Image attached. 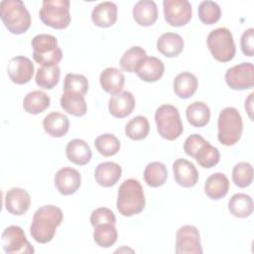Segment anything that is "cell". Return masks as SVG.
<instances>
[{
	"label": "cell",
	"instance_id": "cell-1",
	"mask_svg": "<svg viewBox=\"0 0 254 254\" xmlns=\"http://www.w3.org/2000/svg\"><path fill=\"white\" fill-rule=\"evenodd\" d=\"M64 218L63 211L60 207L47 204L36 210L30 226L31 236L38 243L50 242L56 233L57 228L62 224Z\"/></svg>",
	"mask_w": 254,
	"mask_h": 254
},
{
	"label": "cell",
	"instance_id": "cell-2",
	"mask_svg": "<svg viewBox=\"0 0 254 254\" xmlns=\"http://www.w3.org/2000/svg\"><path fill=\"white\" fill-rule=\"evenodd\" d=\"M146 204L143 188L135 179L125 180L118 189L116 207L123 216L140 213Z\"/></svg>",
	"mask_w": 254,
	"mask_h": 254
},
{
	"label": "cell",
	"instance_id": "cell-3",
	"mask_svg": "<svg viewBox=\"0 0 254 254\" xmlns=\"http://www.w3.org/2000/svg\"><path fill=\"white\" fill-rule=\"evenodd\" d=\"M0 17L7 30L20 35L31 26V16L21 0H3L0 4Z\"/></svg>",
	"mask_w": 254,
	"mask_h": 254
},
{
	"label": "cell",
	"instance_id": "cell-4",
	"mask_svg": "<svg viewBox=\"0 0 254 254\" xmlns=\"http://www.w3.org/2000/svg\"><path fill=\"white\" fill-rule=\"evenodd\" d=\"M217 139L225 146L236 144L242 135L243 122L239 111L234 107H226L219 113L217 119Z\"/></svg>",
	"mask_w": 254,
	"mask_h": 254
},
{
	"label": "cell",
	"instance_id": "cell-5",
	"mask_svg": "<svg viewBox=\"0 0 254 254\" xmlns=\"http://www.w3.org/2000/svg\"><path fill=\"white\" fill-rule=\"evenodd\" d=\"M155 122L159 134L166 140H176L183 134L184 126L180 112L174 105H161L155 112Z\"/></svg>",
	"mask_w": 254,
	"mask_h": 254
},
{
	"label": "cell",
	"instance_id": "cell-6",
	"mask_svg": "<svg viewBox=\"0 0 254 254\" xmlns=\"http://www.w3.org/2000/svg\"><path fill=\"white\" fill-rule=\"evenodd\" d=\"M33 58L42 66L58 64L63 58V52L58 45V40L50 34H39L32 39Z\"/></svg>",
	"mask_w": 254,
	"mask_h": 254
},
{
	"label": "cell",
	"instance_id": "cell-7",
	"mask_svg": "<svg viewBox=\"0 0 254 254\" xmlns=\"http://www.w3.org/2000/svg\"><path fill=\"white\" fill-rule=\"evenodd\" d=\"M206 43L212 57L218 62H229L235 56L233 36L227 28L220 27L212 30L207 36Z\"/></svg>",
	"mask_w": 254,
	"mask_h": 254
},
{
	"label": "cell",
	"instance_id": "cell-8",
	"mask_svg": "<svg viewBox=\"0 0 254 254\" xmlns=\"http://www.w3.org/2000/svg\"><path fill=\"white\" fill-rule=\"evenodd\" d=\"M68 0H45L39 15L41 21L54 29H65L70 23Z\"/></svg>",
	"mask_w": 254,
	"mask_h": 254
},
{
	"label": "cell",
	"instance_id": "cell-9",
	"mask_svg": "<svg viewBox=\"0 0 254 254\" xmlns=\"http://www.w3.org/2000/svg\"><path fill=\"white\" fill-rule=\"evenodd\" d=\"M3 250L7 254H32L34 247L27 240L24 230L17 225L5 228L1 235Z\"/></svg>",
	"mask_w": 254,
	"mask_h": 254
},
{
	"label": "cell",
	"instance_id": "cell-10",
	"mask_svg": "<svg viewBox=\"0 0 254 254\" xmlns=\"http://www.w3.org/2000/svg\"><path fill=\"white\" fill-rule=\"evenodd\" d=\"M227 85L235 90L252 88L254 85V66L251 63H241L228 68L225 72Z\"/></svg>",
	"mask_w": 254,
	"mask_h": 254
},
{
	"label": "cell",
	"instance_id": "cell-11",
	"mask_svg": "<svg viewBox=\"0 0 254 254\" xmlns=\"http://www.w3.org/2000/svg\"><path fill=\"white\" fill-rule=\"evenodd\" d=\"M164 16L168 24L182 27L191 19V5L187 0H164Z\"/></svg>",
	"mask_w": 254,
	"mask_h": 254
},
{
	"label": "cell",
	"instance_id": "cell-12",
	"mask_svg": "<svg viewBox=\"0 0 254 254\" xmlns=\"http://www.w3.org/2000/svg\"><path fill=\"white\" fill-rule=\"evenodd\" d=\"M177 254H201L200 236L197 228L192 225H184L177 231L176 235Z\"/></svg>",
	"mask_w": 254,
	"mask_h": 254
},
{
	"label": "cell",
	"instance_id": "cell-13",
	"mask_svg": "<svg viewBox=\"0 0 254 254\" xmlns=\"http://www.w3.org/2000/svg\"><path fill=\"white\" fill-rule=\"evenodd\" d=\"M34 64L30 59L24 56L12 58L7 65V71L10 79L16 84H25L29 82L34 74Z\"/></svg>",
	"mask_w": 254,
	"mask_h": 254
},
{
	"label": "cell",
	"instance_id": "cell-14",
	"mask_svg": "<svg viewBox=\"0 0 254 254\" xmlns=\"http://www.w3.org/2000/svg\"><path fill=\"white\" fill-rule=\"evenodd\" d=\"M81 177L78 171L72 168L64 167L55 176V186L59 192L64 195L74 193L80 187Z\"/></svg>",
	"mask_w": 254,
	"mask_h": 254
},
{
	"label": "cell",
	"instance_id": "cell-15",
	"mask_svg": "<svg viewBox=\"0 0 254 254\" xmlns=\"http://www.w3.org/2000/svg\"><path fill=\"white\" fill-rule=\"evenodd\" d=\"M31 204L28 191L21 188H12L5 194V208L13 215H23Z\"/></svg>",
	"mask_w": 254,
	"mask_h": 254
},
{
	"label": "cell",
	"instance_id": "cell-16",
	"mask_svg": "<svg viewBox=\"0 0 254 254\" xmlns=\"http://www.w3.org/2000/svg\"><path fill=\"white\" fill-rule=\"evenodd\" d=\"M173 172L175 181L184 188H191L198 181V172L194 165L186 160L178 159L173 164Z\"/></svg>",
	"mask_w": 254,
	"mask_h": 254
},
{
	"label": "cell",
	"instance_id": "cell-17",
	"mask_svg": "<svg viewBox=\"0 0 254 254\" xmlns=\"http://www.w3.org/2000/svg\"><path fill=\"white\" fill-rule=\"evenodd\" d=\"M135 107V98L130 91H121L112 95L109 99L108 109L116 118H124L130 115Z\"/></svg>",
	"mask_w": 254,
	"mask_h": 254
},
{
	"label": "cell",
	"instance_id": "cell-18",
	"mask_svg": "<svg viewBox=\"0 0 254 254\" xmlns=\"http://www.w3.org/2000/svg\"><path fill=\"white\" fill-rule=\"evenodd\" d=\"M122 169L114 162L100 163L94 171V179L96 183L104 188L114 186L121 178Z\"/></svg>",
	"mask_w": 254,
	"mask_h": 254
},
{
	"label": "cell",
	"instance_id": "cell-19",
	"mask_svg": "<svg viewBox=\"0 0 254 254\" xmlns=\"http://www.w3.org/2000/svg\"><path fill=\"white\" fill-rule=\"evenodd\" d=\"M92 22L101 28H107L115 24L117 20V6L110 1L101 2L91 12Z\"/></svg>",
	"mask_w": 254,
	"mask_h": 254
},
{
	"label": "cell",
	"instance_id": "cell-20",
	"mask_svg": "<svg viewBox=\"0 0 254 254\" xmlns=\"http://www.w3.org/2000/svg\"><path fill=\"white\" fill-rule=\"evenodd\" d=\"M132 14L137 24L149 27L154 25L158 19V8L152 0H140L135 4Z\"/></svg>",
	"mask_w": 254,
	"mask_h": 254
},
{
	"label": "cell",
	"instance_id": "cell-21",
	"mask_svg": "<svg viewBox=\"0 0 254 254\" xmlns=\"http://www.w3.org/2000/svg\"><path fill=\"white\" fill-rule=\"evenodd\" d=\"M65 155L71 163L83 166L86 165L92 156L89 145L81 139H73L69 141L65 147Z\"/></svg>",
	"mask_w": 254,
	"mask_h": 254
},
{
	"label": "cell",
	"instance_id": "cell-22",
	"mask_svg": "<svg viewBox=\"0 0 254 254\" xmlns=\"http://www.w3.org/2000/svg\"><path fill=\"white\" fill-rule=\"evenodd\" d=\"M43 127L48 135L54 138L64 136L69 129L68 118L60 112H51L43 120Z\"/></svg>",
	"mask_w": 254,
	"mask_h": 254
},
{
	"label": "cell",
	"instance_id": "cell-23",
	"mask_svg": "<svg viewBox=\"0 0 254 254\" xmlns=\"http://www.w3.org/2000/svg\"><path fill=\"white\" fill-rule=\"evenodd\" d=\"M184 49V40L177 33H164L157 41V50L167 58L179 56Z\"/></svg>",
	"mask_w": 254,
	"mask_h": 254
},
{
	"label": "cell",
	"instance_id": "cell-24",
	"mask_svg": "<svg viewBox=\"0 0 254 254\" xmlns=\"http://www.w3.org/2000/svg\"><path fill=\"white\" fill-rule=\"evenodd\" d=\"M99 81L101 87L106 92L115 95L121 92L125 82V76L123 72L116 67H106L101 71Z\"/></svg>",
	"mask_w": 254,
	"mask_h": 254
},
{
	"label": "cell",
	"instance_id": "cell-25",
	"mask_svg": "<svg viewBox=\"0 0 254 254\" xmlns=\"http://www.w3.org/2000/svg\"><path fill=\"white\" fill-rule=\"evenodd\" d=\"M165 71L163 62L156 57H147L137 70V75L146 82L159 80Z\"/></svg>",
	"mask_w": 254,
	"mask_h": 254
},
{
	"label": "cell",
	"instance_id": "cell-26",
	"mask_svg": "<svg viewBox=\"0 0 254 254\" xmlns=\"http://www.w3.org/2000/svg\"><path fill=\"white\" fill-rule=\"evenodd\" d=\"M229 190V181L222 173L210 175L204 184V192L211 199H220L224 197Z\"/></svg>",
	"mask_w": 254,
	"mask_h": 254
},
{
	"label": "cell",
	"instance_id": "cell-27",
	"mask_svg": "<svg viewBox=\"0 0 254 254\" xmlns=\"http://www.w3.org/2000/svg\"><path fill=\"white\" fill-rule=\"evenodd\" d=\"M60 103L64 111L74 116H83L87 111L84 95L77 92L64 91Z\"/></svg>",
	"mask_w": 254,
	"mask_h": 254
},
{
	"label": "cell",
	"instance_id": "cell-28",
	"mask_svg": "<svg viewBox=\"0 0 254 254\" xmlns=\"http://www.w3.org/2000/svg\"><path fill=\"white\" fill-rule=\"evenodd\" d=\"M174 91L180 98L191 97L197 89V78L196 76L189 71H183L174 79L173 82Z\"/></svg>",
	"mask_w": 254,
	"mask_h": 254
},
{
	"label": "cell",
	"instance_id": "cell-29",
	"mask_svg": "<svg viewBox=\"0 0 254 254\" xmlns=\"http://www.w3.org/2000/svg\"><path fill=\"white\" fill-rule=\"evenodd\" d=\"M228 209L235 217H248L253 212V199L246 193H235L228 201Z\"/></svg>",
	"mask_w": 254,
	"mask_h": 254
},
{
	"label": "cell",
	"instance_id": "cell-30",
	"mask_svg": "<svg viewBox=\"0 0 254 254\" xmlns=\"http://www.w3.org/2000/svg\"><path fill=\"white\" fill-rule=\"evenodd\" d=\"M186 116L190 125L197 128L203 127L209 122L210 109L204 102L194 101L187 107Z\"/></svg>",
	"mask_w": 254,
	"mask_h": 254
},
{
	"label": "cell",
	"instance_id": "cell-31",
	"mask_svg": "<svg viewBox=\"0 0 254 254\" xmlns=\"http://www.w3.org/2000/svg\"><path fill=\"white\" fill-rule=\"evenodd\" d=\"M51 104L49 95L41 90L29 92L23 100L24 110L30 114H39L45 111Z\"/></svg>",
	"mask_w": 254,
	"mask_h": 254
},
{
	"label": "cell",
	"instance_id": "cell-32",
	"mask_svg": "<svg viewBox=\"0 0 254 254\" xmlns=\"http://www.w3.org/2000/svg\"><path fill=\"white\" fill-rule=\"evenodd\" d=\"M146 58V51L139 46H134L123 54L120 59V65L127 72H137Z\"/></svg>",
	"mask_w": 254,
	"mask_h": 254
},
{
	"label": "cell",
	"instance_id": "cell-33",
	"mask_svg": "<svg viewBox=\"0 0 254 254\" xmlns=\"http://www.w3.org/2000/svg\"><path fill=\"white\" fill-rule=\"evenodd\" d=\"M168 178L166 166L161 162L149 163L144 171V180L149 187L158 188L163 186Z\"/></svg>",
	"mask_w": 254,
	"mask_h": 254
},
{
	"label": "cell",
	"instance_id": "cell-34",
	"mask_svg": "<svg viewBox=\"0 0 254 254\" xmlns=\"http://www.w3.org/2000/svg\"><path fill=\"white\" fill-rule=\"evenodd\" d=\"M61 69L58 64L42 66L37 70L36 73V83L42 88L52 89L54 88L60 80Z\"/></svg>",
	"mask_w": 254,
	"mask_h": 254
},
{
	"label": "cell",
	"instance_id": "cell-35",
	"mask_svg": "<svg viewBox=\"0 0 254 254\" xmlns=\"http://www.w3.org/2000/svg\"><path fill=\"white\" fill-rule=\"evenodd\" d=\"M118 233L115 224L103 223L94 226L93 239L95 243L103 248L111 247L117 241Z\"/></svg>",
	"mask_w": 254,
	"mask_h": 254
},
{
	"label": "cell",
	"instance_id": "cell-36",
	"mask_svg": "<svg viewBox=\"0 0 254 254\" xmlns=\"http://www.w3.org/2000/svg\"><path fill=\"white\" fill-rule=\"evenodd\" d=\"M193 159L198 163V165L205 169H210L218 164L220 159V154L217 148L210 145L208 141H205L204 144L195 153Z\"/></svg>",
	"mask_w": 254,
	"mask_h": 254
},
{
	"label": "cell",
	"instance_id": "cell-37",
	"mask_svg": "<svg viewBox=\"0 0 254 254\" xmlns=\"http://www.w3.org/2000/svg\"><path fill=\"white\" fill-rule=\"evenodd\" d=\"M150 130L149 121L145 116H136L132 118L125 127V134L131 140L139 141L145 139Z\"/></svg>",
	"mask_w": 254,
	"mask_h": 254
},
{
	"label": "cell",
	"instance_id": "cell-38",
	"mask_svg": "<svg viewBox=\"0 0 254 254\" xmlns=\"http://www.w3.org/2000/svg\"><path fill=\"white\" fill-rule=\"evenodd\" d=\"M94 146L99 154L104 157L114 156L120 149V141L118 138L109 133L99 135L95 141Z\"/></svg>",
	"mask_w": 254,
	"mask_h": 254
},
{
	"label": "cell",
	"instance_id": "cell-39",
	"mask_svg": "<svg viewBox=\"0 0 254 254\" xmlns=\"http://www.w3.org/2000/svg\"><path fill=\"white\" fill-rule=\"evenodd\" d=\"M221 16L219 5L213 1H202L198 5V18L205 25L216 23Z\"/></svg>",
	"mask_w": 254,
	"mask_h": 254
},
{
	"label": "cell",
	"instance_id": "cell-40",
	"mask_svg": "<svg viewBox=\"0 0 254 254\" xmlns=\"http://www.w3.org/2000/svg\"><path fill=\"white\" fill-rule=\"evenodd\" d=\"M232 181L238 188H246L253 181V168L250 163L240 162L232 170Z\"/></svg>",
	"mask_w": 254,
	"mask_h": 254
},
{
	"label": "cell",
	"instance_id": "cell-41",
	"mask_svg": "<svg viewBox=\"0 0 254 254\" xmlns=\"http://www.w3.org/2000/svg\"><path fill=\"white\" fill-rule=\"evenodd\" d=\"M88 90L87 78L82 74L67 73L64 81V91H73L82 95L86 94Z\"/></svg>",
	"mask_w": 254,
	"mask_h": 254
},
{
	"label": "cell",
	"instance_id": "cell-42",
	"mask_svg": "<svg viewBox=\"0 0 254 254\" xmlns=\"http://www.w3.org/2000/svg\"><path fill=\"white\" fill-rule=\"evenodd\" d=\"M90 223L94 227L103 223H116V217L113 211L107 207H98L94 209L90 214Z\"/></svg>",
	"mask_w": 254,
	"mask_h": 254
},
{
	"label": "cell",
	"instance_id": "cell-43",
	"mask_svg": "<svg viewBox=\"0 0 254 254\" xmlns=\"http://www.w3.org/2000/svg\"><path fill=\"white\" fill-rule=\"evenodd\" d=\"M206 140H204V138L199 135V134H192L190 136H189L184 144V150L186 152L187 155H189L190 157L193 158L195 153L197 152V150L200 148V146L202 144H204Z\"/></svg>",
	"mask_w": 254,
	"mask_h": 254
},
{
	"label": "cell",
	"instance_id": "cell-44",
	"mask_svg": "<svg viewBox=\"0 0 254 254\" xmlns=\"http://www.w3.org/2000/svg\"><path fill=\"white\" fill-rule=\"evenodd\" d=\"M240 46L242 53L247 57H253L254 55V29L249 28L248 30L244 31L241 39H240Z\"/></svg>",
	"mask_w": 254,
	"mask_h": 254
},
{
	"label": "cell",
	"instance_id": "cell-45",
	"mask_svg": "<svg viewBox=\"0 0 254 254\" xmlns=\"http://www.w3.org/2000/svg\"><path fill=\"white\" fill-rule=\"evenodd\" d=\"M253 93H250L249 96L247 97V99L245 100V109L248 112V115L251 119H253V115H252V111H253Z\"/></svg>",
	"mask_w": 254,
	"mask_h": 254
}]
</instances>
